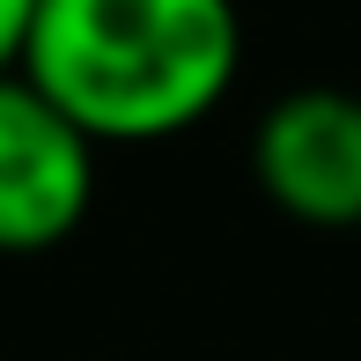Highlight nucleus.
I'll return each mask as SVG.
<instances>
[{
  "instance_id": "nucleus-1",
  "label": "nucleus",
  "mask_w": 361,
  "mask_h": 361,
  "mask_svg": "<svg viewBox=\"0 0 361 361\" xmlns=\"http://www.w3.org/2000/svg\"><path fill=\"white\" fill-rule=\"evenodd\" d=\"M243 67L221 0H37L23 81L96 147H140L200 126Z\"/></svg>"
},
{
  "instance_id": "nucleus-2",
  "label": "nucleus",
  "mask_w": 361,
  "mask_h": 361,
  "mask_svg": "<svg viewBox=\"0 0 361 361\" xmlns=\"http://www.w3.org/2000/svg\"><path fill=\"white\" fill-rule=\"evenodd\" d=\"M96 207V140L23 74L0 81V251H59Z\"/></svg>"
},
{
  "instance_id": "nucleus-3",
  "label": "nucleus",
  "mask_w": 361,
  "mask_h": 361,
  "mask_svg": "<svg viewBox=\"0 0 361 361\" xmlns=\"http://www.w3.org/2000/svg\"><path fill=\"white\" fill-rule=\"evenodd\" d=\"M251 177L281 214L310 228L361 221V96L354 89H288L251 133Z\"/></svg>"
},
{
  "instance_id": "nucleus-4",
  "label": "nucleus",
  "mask_w": 361,
  "mask_h": 361,
  "mask_svg": "<svg viewBox=\"0 0 361 361\" xmlns=\"http://www.w3.org/2000/svg\"><path fill=\"white\" fill-rule=\"evenodd\" d=\"M30 23H37V0H0V81H8V74H23Z\"/></svg>"
}]
</instances>
